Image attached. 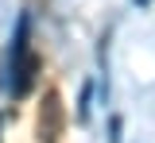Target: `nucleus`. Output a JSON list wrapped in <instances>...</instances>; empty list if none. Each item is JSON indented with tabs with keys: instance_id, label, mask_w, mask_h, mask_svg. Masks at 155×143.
Listing matches in <instances>:
<instances>
[{
	"instance_id": "nucleus-1",
	"label": "nucleus",
	"mask_w": 155,
	"mask_h": 143,
	"mask_svg": "<svg viewBox=\"0 0 155 143\" xmlns=\"http://www.w3.org/2000/svg\"><path fill=\"white\" fill-rule=\"evenodd\" d=\"M27 31H31V20L19 16L16 46H12V97H27L31 85H35V78H39V54L27 43Z\"/></svg>"
}]
</instances>
